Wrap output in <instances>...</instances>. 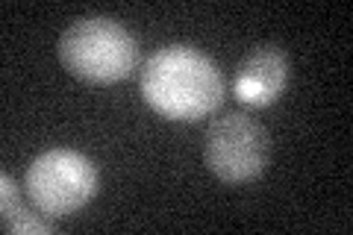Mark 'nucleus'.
<instances>
[{
  "label": "nucleus",
  "mask_w": 353,
  "mask_h": 235,
  "mask_svg": "<svg viewBox=\"0 0 353 235\" xmlns=\"http://www.w3.org/2000/svg\"><path fill=\"white\" fill-rule=\"evenodd\" d=\"M139 92L157 115L189 124L224 106L227 83L206 53L189 44H168L141 65Z\"/></svg>",
  "instance_id": "obj_1"
},
{
  "label": "nucleus",
  "mask_w": 353,
  "mask_h": 235,
  "mask_svg": "<svg viewBox=\"0 0 353 235\" xmlns=\"http://www.w3.org/2000/svg\"><path fill=\"white\" fill-rule=\"evenodd\" d=\"M3 229L12 232V235H50L53 232L50 221L32 215V212L24 209V206H15L12 212H6L3 215Z\"/></svg>",
  "instance_id": "obj_6"
},
{
  "label": "nucleus",
  "mask_w": 353,
  "mask_h": 235,
  "mask_svg": "<svg viewBox=\"0 0 353 235\" xmlns=\"http://www.w3.org/2000/svg\"><path fill=\"white\" fill-rule=\"evenodd\" d=\"M271 156V139L256 118L245 112H227L206 130L203 162L227 185L253 183L265 174Z\"/></svg>",
  "instance_id": "obj_4"
},
{
  "label": "nucleus",
  "mask_w": 353,
  "mask_h": 235,
  "mask_svg": "<svg viewBox=\"0 0 353 235\" xmlns=\"http://www.w3.org/2000/svg\"><path fill=\"white\" fill-rule=\"evenodd\" d=\"M15 206H21V192H18V183L12 180V174H0V215L12 212Z\"/></svg>",
  "instance_id": "obj_7"
},
{
  "label": "nucleus",
  "mask_w": 353,
  "mask_h": 235,
  "mask_svg": "<svg viewBox=\"0 0 353 235\" xmlns=\"http://www.w3.org/2000/svg\"><path fill=\"white\" fill-rule=\"evenodd\" d=\"M97 167L80 150H48L32 159L24 174V192L44 218L80 212L97 194Z\"/></svg>",
  "instance_id": "obj_3"
},
{
  "label": "nucleus",
  "mask_w": 353,
  "mask_h": 235,
  "mask_svg": "<svg viewBox=\"0 0 353 235\" xmlns=\"http://www.w3.org/2000/svg\"><path fill=\"white\" fill-rule=\"evenodd\" d=\"M59 59L77 80L112 85L136 74L139 41L112 18H80L62 32Z\"/></svg>",
  "instance_id": "obj_2"
},
{
  "label": "nucleus",
  "mask_w": 353,
  "mask_h": 235,
  "mask_svg": "<svg viewBox=\"0 0 353 235\" xmlns=\"http://www.w3.org/2000/svg\"><path fill=\"white\" fill-rule=\"evenodd\" d=\"M289 56L277 44H259L239 62L230 92L239 103L250 109H265L277 103L289 88Z\"/></svg>",
  "instance_id": "obj_5"
}]
</instances>
